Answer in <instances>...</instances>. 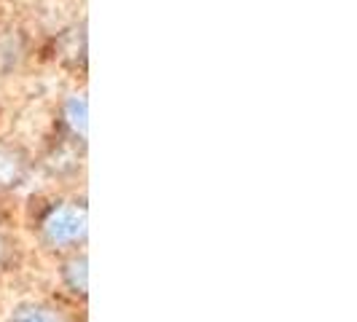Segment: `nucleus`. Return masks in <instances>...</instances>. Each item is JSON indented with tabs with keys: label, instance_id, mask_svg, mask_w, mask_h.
Segmentation results:
<instances>
[{
	"label": "nucleus",
	"instance_id": "4",
	"mask_svg": "<svg viewBox=\"0 0 357 322\" xmlns=\"http://www.w3.org/2000/svg\"><path fill=\"white\" fill-rule=\"evenodd\" d=\"M11 322H62L59 314L46 309V306H36V304H27V306H19L17 312L11 314Z\"/></svg>",
	"mask_w": 357,
	"mask_h": 322
},
{
	"label": "nucleus",
	"instance_id": "3",
	"mask_svg": "<svg viewBox=\"0 0 357 322\" xmlns=\"http://www.w3.org/2000/svg\"><path fill=\"white\" fill-rule=\"evenodd\" d=\"M24 180V161L11 151H0V185H19Z\"/></svg>",
	"mask_w": 357,
	"mask_h": 322
},
{
	"label": "nucleus",
	"instance_id": "5",
	"mask_svg": "<svg viewBox=\"0 0 357 322\" xmlns=\"http://www.w3.org/2000/svg\"><path fill=\"white\" fill-rule=\"evenodd\" d=\"M65 279H68V285H70L75 293H86V258H78V261L68 263Z\"/></svg>",
	"mask_w": 357,
	"mask_h": 322
},
{
	"label": "nucleus",
	"instance_id": "1",
	"mask_svg": "<svg viewBox=\"0 0 357 322\" xmlns=\"http://www.w3.org/2000/svg\"><path fill=\"white\" fill-rule=\"evenodd\" d=\"M43 233L52 245H70V242H78L84 233H86V210L84 207H75V204H68V207H56L46 223H43Z\"/></svg>",
	"mask_w": 357,
	"mask_h": 322
},
{
	"label": "nucleus",
	"instance_id": "2",
	"mask_svg": "<svg viewBox=\"0 0 357 322\" xmlns=\"http://www.w3.org/2000/svg\"><path fill=\"white\" fill-rule=\"evenodd\" d=\"M65 118H68V124L70 129L78 135V137H86V118H89V107H86V100L81 97V94H73L68 97V102H65Z\"/></svg>",
	"mask_w": 357,
	"mask_h": 322
}]
</instances>
